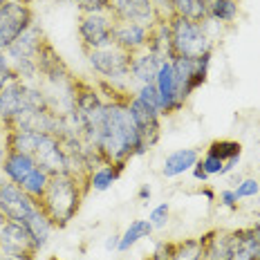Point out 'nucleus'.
I'll return each mask as SVG.
<instances>
[{
    "label": "nucleus",
    "instance_id": "f257e3e1",
    "mask_svg": "<svg viewBox=\"0 0 260 260\" xmlns=\"http://www.w3.org/2000/svg\"><path fill=\"white\" fill-rule=\"evenodd\" d=\"M133 92H121V94L106 99L104 123L94 139V148L101 153L104 161L108 164H123L126 166L133 157H142L148 153L146 144L142 142L137 126L128 110V96Z\"/></svg>",
    "mask_w": 260,
    "mask_h": 260
},
{
    "label": "nucleus",
    "instance_id": "f03ea898",
    "mask_svg": "<svg viewBox=\"0 0 260 260\" xmlns=\"http://www.w3.org/2000/svg\"><path fill=\"white\" fill-rule=\"evenodd\" d=\"M88 191V177H79L72 173H56L52 175L50 186L41 198V209L52 218L56 229H63L77 218L81 202L85 200Z\"/></svg>",
    "mask_w": 260,
    "mask_h": 260
},
{
    "label": "nucleus",
    "instance_id": "7ed1b4c3",
    "mask_svg": "<svg viewBox=\"0 0 260 260\" xmlns=\"http://www.w3.org/2000/svg\"><path fill=\"white\" fill-rule=\"evenodd\" d=\"M171 27V45H173V58H200L204 54L213 52V41H211L207 23L188 20L182 16H173L169 20Z\"/></svg>",
    "mask_w": 260,
    "mask_h": 260
},
{
    "label": "nucleus",
    "instance_id": "20e7f679",
    "mask_svg": "<svg viewBox=\"0 0 260 260\" xmlns=\"http://www.w3.org/2000/svg\"><path fill=\"white\" fill-rule=\"evenodd\" d=\"M130 56H133V54L121 50L115 43L106 45V47H99V50L85 52V58H88V65L92 68V72L101 81H108V83H112V85L121 83V81H128Z\"/></svg>",
    "mask_w": 260,
    "mask_h": 260
},
{
    "label": "nucleus",
    "instance_id": "39448f33",
    "mask_svg": "<svg viewBox=\"0 0 260 260\" xmlns=\"http://www.w3.org/2000/svg\"><path fill=\"white\" fill-rule=\"evenodd\" d=\"M115 25L117 18L112 12H88L79 14V41L85 52L99 50V47L112 45L115 43Z\"/></svg>",
    "mask_w": 260,
    "mask_h": 260
},
{
    "label": "nucleus",
    "instance_id": "423d86ee",
    "mask_svg": "<svg viewBox=\"0 0 260 260\" xmlns=\"http://www.w3.org/2000/svg\"><path fill=\"white\" fill-rule=\"evenodd\" d=\"M211 56H213V52L204 54V56H200V58H184V56L171 58L173 74H175L177 88H180V96H182L184 104H186L188 96H191L195 90H200L204 83H207Z\"/></svg>",
    "mask_w": 260,
    "mask_h": 260
},
{
    "label": "nucleus",
    "instance_id": "0eeeda50",
    "mask_svg": "<svg viewBox=\"0 0 260 260\" xmlns=\"http://www.w3.org/2000/svg\"><path fill=\"white\" fill-rule=\"evenodd\" d=\"M39 207H41V202L29 198L18 184H14L9 180H0V213L7 218V222L25 224Z\"/></svg>",
    "mask_w": 260,
    "mask_h": 260
},
{
    "label": "nucleus",
    "instance_id": "6e6552de",
    "mask_svg": "<svg viewBox=\"0 0 260 260\" xmlns=\"http://www.w3.org/2000/svg\"><path fill=\"white\" fill-rule=\"evenodd\" d=\"M31 23H34V12L29 5H18L7 0L0 7V52H7Z\"/></svg>",
    "mask_w": 260,
    "mask_h": 260
},
{
    "label": "nucleus",
    "instance_id": "1a4fd4ad",
    "mask_svg": "<svg viewBox=\"0 0 260 260\" xmlns=\"http://www.w3.org/2000/svg\"><path fill=\"white\" fill-rule=\"evenodd\" d=\"M128 110H130L135 126L139 130V135H142V142L150 150L153 146H157V142L161 137V112L135 94L128 96Z\"/></svg>",
    "mask_w": 260,
    "mask_h": 260
},
{
    "label": "nucleus",
    "instance_id": "9d476101",
    "mask_svg": "<svg viewBox=\"0 0 260 260\" xmlns=\"http://www.w3.org/2000/svg\"><path fill=\"white\" fill-rule=\"evenodd\" d=\"M0 251L18 260H36L41 253L25 224H18V222H7L0 229Z\"/></svg>",
    "mask_w": 260,
    "mask_h": 260
},
{
    "label": "nucleus",
    "instance_id": "9b49d317",
    "mask_svg": "<svg viewBox=\"0 0 260 260\" xmlns=\"http://www.w3.org/2000/svg\"><path fill=\"white\" fill-rule=\"evenodd\" d=\"M23 112H27V83L14 77L0 90V126L9 128Z\"/></svg>",
    "mask_w": 260,
    "mask_h": 260
},
{
    "label": "nucleus",
    "instance_id": "f8f14e48",
    "mask_svg": "<svg viewBox=\"0 0 260 260\" xmlns=\"http://www.w3.org/2000/svg\"><path fill=\"white\" fill-rule=\"evenodd\" d=\"M155 88L159 92V99H161V117L175 115V112H180L184 108V101L180 96V88H177L171 61H164L159 65V72H157V77H155Z\"/></svg>",
    "mask_w": 260,
    "mask_h": 260
},
{
    "label": "nucleus",
    "instance_id": "ddd939ff",
    "mask_svg": "<svg viewBox=\"0 0 260 260\" xmlns=\"http://www.w3.org/2000/svg\"><path fill=\"white\" fill-rule=\"evenodd\" d=\"M34 159L41 169H45L50 175L65 173V148L61 137L50 133H43L39 139V146L34 150Z\"/></svg>",
    "mask_w": 260,
    "mask_h": 260
},
{
    "label": "nucleus",
    "instance_id": "4468645a",
    "mask_svg": "<svg viewBox=\"0 0 260 260\" xmlns=\"http://www.w3.org/2000/svg\"><path fill=\"white\" fill-rule=\"evenodd\" d=\"M47 43L43 29L36 23H31L18 39L14 41V45L9 47L7 52V58L9 63H16V61H36L39 58V52L43 50V45Z\"/></svg>",
    "mask_w": 260,
    "mask_h": 260
},
{
    "label": "nucleus",
    "instance_id": "2eb2a0df",
    "mask_svg": "<svg viewBox=\"0 0 260 260\" xmlns=\"http://www.w3.org/2000/svg\"><path fill=\"white\" fill-rule=\"evenodd\" d=\"M150 29L139 23H128V20H117L115 25V45H119L121 50H126L128 54H137L148 47L150 41Z\"/></svg>",
    "mask_w": 260,
    "mask_h": 260
},
{
    "label": "nucleus",
    "instance_id": "dca6fc26",
    "mask_svg": "<svg viewBox=\"0 0 260 260\" xmlns=\"http://www.w3.org/2000/svg\"><path fill=\"white\" fill-rule=\"evenodd\" d=\"M110 12L115 14L117 20L139 23V25H146V27H155V23H159L153 0H123V3L115 5Z\"/></svg>",
    "mask_w": 260,
    "mask_h": 260
},
{
    "label": "nucleus",
    "instance_id": "f3484780",
    "mask_svg": "<svg viewBox=\"0 0 260 260\" xmlns=\"http://www.w3.org/2000/svg\"><path fill=\"white\" fill-rule=\"evenodd\" d=\"M164 63V58H159L157 54L150 50H142L130 56V74L128 81L135 85H144V83H155V77L159 72V65Z\"/></svg>",
    "mask_w": 260,
    "mask_h": 260
},
{
    "label": "nucleus",
    "instance_id": "a211bd4d",
    "mask_svg": "<svg viewBox=\"0 0 260 260\" xmlns=\"http://www.w3.org/2000/svg\"><path fill=\"white\" fill-rule=\"evenodd\" d=\"M200 157L202 155H200L198 148H177V150H173L171 155H166L164 166H161V175H164L166 180L180 177L198 164Z\"/></svg>",
    "mask_w": 260,
    "mask_h": 260
},
{
    "label": "nucleus",
    "instance_id": "6ab92c4d",
    "mask_svg": "<svg viewBox=\"0 0 260 260\" xmlns=\"http://www.w3.org/2000/svg\"><path fill=\"white\" fill-rule=\"evenodd\" d=\"M36 159L27 153H18V150H9L7 157H5V164H3V171L5 173V180L14 182V184H23V180L29 175L31 171L36 169Z\"/></svg>",
    "mask_w": 260,
    "mask_h": 260
},
{
    "label": "nucleus",
    "instance_id": "aec40b11",
    "mask_svg": "<svg viewBox=\"0 0 260 260\" xmlns=\"http://www.w3.org/2000/svg\"><path fill=\"white\" fill-rule=\"evenodd\" d=\"M204 247V260H229L231 258V231L213 229L200 236Z\"/></svg>",
    "mask_w": 260,
    "mask_h": 260
},
{
    "label": "nucleus",
    "instance_id": "412c9836",
    "mask_svg": "<svg viewBox=\"0 0 260 260\" xmlns=\"http://www.w3.org/2000/svg\"><path fill=\"white\" fill-rule=\"evenodd\" d=\"M25 229L29 231L31 240H34V245L39 247V251H41V249L47 247V242H50V238L54 234V229H56V224H54L50 215L39 207L34 213H31V218L25 222Z\"/></svg>",
    "mask_w": 260,
    "mask_h": 260
},
{
    "label": "nucleus",
    "instance_id": "4be33fe9",
    "mask_svg": "<svg viewBox=\"0 0 260 260\" xmlns=\"http://www.w3.org/2000/svg\"><path fill=\"white\" fill-rule=\"evenodd\" d=\"M123 169H126L123 164H108V161L101 166H96V169L90 171V175H88V188L94 193H104L108 188H112V184L121 177Z\"/></svg>",
    "mask_w": 260,
    "mask_h": 260
},
{
    "label": "nucleus",
    "instance_id": "5701e85b",
    "mask_svg": "<svg viewBox=\"0 0 260 260\" xmlns=\"http://www.w3.org/2000/svg\"><path fill=\"white\" fill-rule=\"evenodd\" d=\"M153 226H150L148 220H133L130 224L126 226V231L121 234V238H119V249L117 251H130L135 245H137L139 240H144V238H150V234H153Z\"/></svg>",
    "mask_w": 260,
    "mask_h": 260
},
{
    "label": "nucleus",
    "instance_id": "b1692460",
    "mask_svg": "<svg viewBox=\"0 0 260 260\" xmlns=\"http://www.w3.org/2000/svg\"><path fill=\"white\" fill-rule=\"evenodd\" d=\"M238 14H240L238 0H211L207 20H211V23H220V25H231V23H236Z\"/></svg>",
    "mask_w": 260,
    "mask_h": 260
},
{
    "label": "nucleus",
    "instance_id": "393cba45",
    "mask_svg": "<svg viewBox=\"0 0 260 260\" xmlns=\"http://www.w3.org/2000/svg\"><path fill=\"white\" fill-rule=\"evenodd\" d=\"M171 5H173L175 16H182V18L198 20V23H204L209 18L207 0H171Z\"/></svg>",
    "mask_w": 260,
    "mask_h": 260
},
{
    "label": "nucleus",
    "instance_id": "a878e982",
    "mask_svg": "<svg viewBox=\"0 0 260 260\" xmlns=\"http://www.w3.org/2000/svg\"><path fill=\"white\" fill-rule=\"evenodd\" d=\"M50 180H52L50 173H47L45 169H41V166H36V169L23 180L20 188H23V191L29 195V198H34L36 202H41V198L45 195L47 186H50Z\"/></svg>",
    "mask_w": 260,
    "mask_h": 260
},
{
    "label": "nucleus",
    "instance_id": "bb28decb",
    "mask_svg": "<svg viewBox=\"0 0 260 260\" xmlns=\"http://www.w3.org/2000/svg\"><path fill=\"white\" fill-rule=\"evenodd\" d=\"M173 260H204V247L200 238L173 242Z\"/></svg>",
    "mask_w": 260,
    "mask_h": 260
},
{
    "label": "nucleus",
    "instance_id": "cd10ccee",
    "mask_svg": "<svg viewBox=\"0 0 260 260\" xmlns=\"http://www.w3.org/2000/svg\"><path fill=\"white\" fill-rule=\"evenodd\" d=\"M204 153H211L215 157H220L222 161L231 159V157H242V144L236 139H213Z\"/></svg>",
    "mask_w": 260,
    "mask_h": 260
},
{
    "label": "nucleus",
    "instance_id": "c85d7f7f",
    "mask_svg": "<svg viewBox=\"0 0 260 260\" xmlns=\"http://www.w3.org/2000/svg\"><path fill=\"white\" fill-rule=\"evenodd\" d=\"M169 220H171V204H169V202H161V204H157V207L150 209L148 222H150V226H153L155 231L166 229Z\"/></svg>",
    "mask_w": 260,
    "mask_h": 260
},
{
    "label": "nucleus",
    "instance_id": "c756f323",
    "mask_svg": "<svg viewBox=\"0 0 260 260\" xmlns=\"http://www.w3.org/2000/svg\"><path fill=\"white\" fill-rule=\"evenodd\" d=\"M133 94H135V96H139V99H142V101H146V104H148V106H153V108H157V110L161 112V99H159V92H157L155 83H144V85H137Z\"/></svg>",
    "mask_w": 260,
    "mask_h": 260
},
{
    "label": "nucleus",
    "instance_id": "7c9ffc66",
    "mask_svg": "<svg viewBox=\"0 0 260 260\" xmlns=\"http://www.w3.org/2000/svg\"><path fill=\"white\" fill-rule=\"evenodd\" d=\"M238 200H249V198H256L260 193V180L256 177H242L240 182H238V186L234 188Z\"/></svg>",
    "mask_w": 260,
    "mask_h": 260
},
{
    "label": "nucleus",
    "instance_id": "2f4dec72",
    "mask_svg": "<svg viewBox=\"0 0 260 260\" xmlns=\"http://www.w3.org/2000/svg\"><path fill=\"white\" fill-rule=\"evenodd\" d=\"M200 164L204 166V171H207L209 177H215V175H222V166H224V161L220 159V157L211 155V153H204L200 157Z\"/></svg>",
    "mask_w": 260,
    "mask_h": 260
},
{
    "label": "nucleus",
    "instance_id": "473e14b6",
    "mask_svg": "<svg viewBox=\"0 0 260 260\" xmlns=\"http://www.w3.org/2000/svg\"><path fill=\"white\" fill-rule=\"evenodd\" d=\"M81 14L88 12H110V0H74Z\"/></svg>",
    "mask_w": 260,
    "mask_h": 260
},
{
    "label": "nucleus",
    "instance_id": "72a5a7b5",
    "mask_svg": "<svg viewBox=\"0 0 260 260\" xmlns=\"http://www.w3.org/2000/svg\"><path fill=\"white\" fill-rule=\"evenodd\" d=\"M218 202H220V207H224L229 211H238L240 200H238V195H236L234 188H222V191L218 193Z\"/></svg>",
    "mask_w": 260,
    "mask_h": 260
},
{
    "label": "nucleus",
    "instance_id": "f704fd0d",
    "mask_svg": "<svg viewBox=\"0 0 260 260\" xmlns=\"http://www.w3.org/2000/svg\"><path fill=\"white\" fill-rule=\"evenodd\" d=\"M148 260H173V242H159Z\"/></svg>",
    "mask_w": 260,
    "mask_h": 260
},
{
    "label": "nucleus",
    "instance_id": "c9c22d12",
    "mask_svg": "<svg viewBox=\"0 0 260 260\" xmlns=\"http://www.w3.org/2000/svg\"><path fill=\"white\" fill-rule=\"evenodd\" d=\"M191 173H193V180L195 182H207L209 180V175H207V171H204V166L202 164H200V161H198V164H195L193 166V169H191Z\"/></svg>",
    "mask_w": 260,
    "mask_h": 260
},
{
    "label": "nucleus",
    "instance_id": "e433bc0d",
    "mask_svg": "<svg viewBox=\"0 0 260 260\" xmlns=\"http://www.w3.org/2000/svg\"><path fill=\"white\" fill-rule=\"evenodd\" d=\"M200 195H202L204 200H207L209 204H213V202H218V193L213 191V188H209V186H202L200 188Z\"/></svg>",
    "mask_w": 260,
    "mask_h": 260
},
{
    "label": "nucleus",
    "instance_id": "4c0bfd02",
    "mask_svg": "<svg viewBox=\"0 0 260 260\" xmlns=\"http://www.w3.org/2000/svg\"><path fill=\"white\" fill-rule=\"evenodd\" d=\"M238 164H240V157H231V159H226L224 166H222V175H229L231 171H236Z\"/></svg>",
    "mask_w": 260,
    "mask_h": 260
},
{
    "label": "nucleus",
    "instance_id": "58836bf2",
    "mask_svg": "<svg viewBox=\"0 0 260 260\" xmlns=\"http://www.w3.org/2000/svg\"><path fill=\"white\" fill-rule=\"evenodd\" d=\"M119 238H121V236H117V234L108 236V240H106V251H117V249H119Z\"/></svg>",
    "mask_w": 260,
    "mask_h": 260
},
{
    "label": "nucleus",
    "instance_id": "ea45409f",
    "mask_svg": "<svg viewBox=\"0 0 260 260\" xmlns=\"http://www.w3.org/2000/svg\"><path fill=\"white\" fill-rule=\"evenodd\" d=\"M150 195H153V191H150V186H148V184H142V186H139V191H137V198L142 200V202H148Z\"/></svg>",
    "mask_w": 260,
    "mask_h": 260
},
{
    "label": "nucleus",
    "instance_id": "a19ab883",
    "mask_svg": "<svg viewBox=\"0 0 260 260\" xmlns=\"http://www.w3.org/2000/svg\"><path fill=\"white\" fill-rule=\"evenodd\" d=\"M7 153H9V148H7V142H0V169H3V164H5V157H7Z\"/></svg>",
    "mask_w": 260,
    "mask_h": 260
},
{
    "label": "nucleus",
    "instance_id": "79ce46f5",
    "mask_svg": "<svg viewBox=\"0 0 260 260\" xmlns=\"http://www.w3.org/2000/svg\"><path fill=\"white\" fill-rule=\"evenodd\" d=\"M249 229L253 231V236H256V240H258V245H260V220L251 222V224H249Z\"/></svg>",
    "mask_w": 260,
    "mask_h": 260
},
{
    "label": "nucleus",
    "instance_id": "37998d69",
    "mask_svg": "<svg viewBox=\"0 0 260 260\" xmlns=\"http://www.w3.org/2000/svg\"><path fill=\"white\" fill-rule=\"evenodd\" d=\"M9 3H18V5H29V7H31V3H34V0H9Z\"/></svg>",
    "mask_w": 260,
    "mask_h": 260
},
{
    "label": "nucleus",
    "instance_id": "c03bdc74",
    "mask_svg": "<svg viewBox=\"0 0 260 260\" xmlns=\"http://www.w3.org/2000/svg\"><path fill=\"white\" fill-rule=\"evenodd\" d=\"M0 260H18V258H14V256H7V253H3V251H0Z\"/></svg>",
    "mask_w": 260,
    "mask_h": 260
},
{
    "label": "nucleus",
    "instance_id": "a18cd8bd",
    "mask_svg": "<svg viewBox=\"0 0 260 260\" xmlns=\"http://www.w3.org/2000/svg\"><path fill=\"white\" fill-rule=\"evenodd\" d=\"M5 224H7V218H5V215H3V213H0V229H3V226H5Z\"/></svg>",
    "mask_w": 260,
    "mask_h": 260
},
{
    "label": "nucleus",
    "instance_id": "49530a36",
    "mask_svg": "<svg viewBox=\"0 0 260 260\" xmlns=\"http://www.w3.org/2000/svg\"><path fill=\"white\" fill-rule=\"evenodd\" d=\"M3 58H7V54H5V52H0V61H3Z\"/></svg>",
    "mask_w": 260,
    "mask_h": 260
},
{
    "label": "nucleus",
    "instance_id": "de8ad7c7",
    "mask_svg": "<svg viewBox=\"0 0 260 260\" xmlns=\"http://www.w3.org/2000/svg\"><path fill=\"white\" fill-rule=\"evenodd\" d=\"M47 260H61V258H56V256H52V258H47Z\"/></svg>",
    "mask_w": 260,
    "mask_h": 260
},
{
    "label": "nucleus",
    "instance_id": "09e8293b",
    "mask_svg": "<svg viewBox=\"0 0 260 260\" xmlns=\"http://www.w3.org/2000/svg\"><path fill=\"white\" fill-rule=\"evenodd\" d=\"M5 3H7V0H0V7H3V5H5Z\"/></svg>",
    "mask_w": 260,
    "mask_h": 260
}]
</instances>
